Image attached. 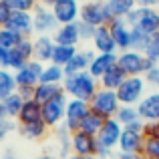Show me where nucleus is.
I'll return each instance as SVG.
<instances>
[{
	"mask_svg": "<svg viewBox=\"0 0 159 159\" xmlns=\"http://www.w3.org/2000/svg\"><path fill=\"white\" fill-rule=\"evenodd\" d=\"M99 87H101L99 81L89 73V70L66 75L65 81H62V91L66 93V97L81 99V101H87V103L93 99V95L99 91Z\"/></svg>",
	"mask_w": 159,
	"mask_h": 159,
	"instance_id": "obj_1",
	"label": "nucleus"
},
{
	"mask_svg": "<svg viewBox=\"0 0 159 159\" xmlns=\"http://www.w3.org/2000/svg\"><path fill=\"white\" fill-rule=\"evenodd\" d=\"M121 133H123V125H121L115 117L105 121V125L101 127V131H99V135H97V143H99L97 157L99 159H109L117 151Z\"/></svg>",
	"mask_w": 159,
	"mask_h": 159,
	"instance_id": "obj_2",
	"label": "nucleus"
},
{
	"mask_svg": "<svg viewBox=\"0 0 159 159\" xmlns=\"http://www.w3.org/2000/svg\"><path fill=\"white\" fill-rule=\"evenodd\" d=\"M127 24L131 28H137L143 34L151 36L153 32L159 30V8H145V6H135L127 16Z\"/></svg>",
	"mask_w": 159,
	"mask_h": 159,
	"instance_id": "obj_3",
	"label": "nucleus"
},
{
	"mask_svg": "<svg viewBox=\"0 0 159 159\" xmlns=\"http://www.w3.org/2000/svg\"><path fill=\"white\" fill-rule=\"evenodd\" d=\"M153 65H157V62L149 61L141 51L129 48V51H121L117 54V66H121V70L127 77H143V73L151 69Z\"/></svg>",
	"mask_w": 159,
	"mask_h": 159,
	"instance_id": "obj_4",
	"label": "nucleus"
},
{
	"mask_svg": "<svg viewBox=\"0 0 159 159\" xmlns=\"http://www.w3.org/2000/svg\"><path fill=\"white\" fill-rule=\"evenodd\" d=\"M89 107H91V111L99 113L103 119H113V117L117 115V111H119V107H121L119 97H117V91L99 87V91L89 101Z\"/></svg>",
	"mask_w": 159,
	"mask_h": 159,
	"instance_id": "obj_5",
	"label": "nucleus"
},
{
	"mask_svg": "<svg viewBox=\"0 0 159 159\" xmlns=\"http://www.w3.org/2000/svg\"><path fill=\"white\" fill-rule=\"evenodd\" d=\"M145 93H147V83H145L143 77H127L117 89L119 103L121 105H131V107L139 105V101L145 97Z\"/></svg>",
	"mask_w": 159,
	"mask_h": 159,
	"instance_id": "obj_6",
	"label": "nucleus"
},
{
	"mask_svg": "<svg viewBox=\"0 0 159 159\" xmlns=\"http://www.w3.org/2000/svg\"><path fill=\"white\" fill-rule=\"evenodd\" d=\"M66 93H61L57 97L48 99L47 103H43V121L48 125V129H57L65 123V111H66Z\"/></svg>",
	"mask_w": 159,
	"mask_h": 159,
	"instance_id": "obj_7",
	"label": "nucleus"
},
{
	"mask_svg": "<svg viewBox=\"0 0 159 159\" xmlns=\"http://www.w3.org/2000/svg\"><path fill=\"white\" fill-rule=\"evenodd\" d=\"M143 129H145V123H143V121H141V123H137V125H133V127H123V133H121V139H119V147H117V151L141 155V151H143V143H145Z\"/></svg>",
	"mask_w": 159,
	"mask_h": 159,
	"instance_id": "obj_8",
	"label": "nucleus"
},
{
	"mask_svg": "<svg viewBox=\"0 0 159 159\" xmlns=\"http://www.w3.org/2000/svg\"><path fill=\"white\" fill-rule=\"evenodd\" d=\"M81 20L91 26H103V24L111 22V16L107 12V4L101 0H89V2L81 4Z\"/></svg>",
	"mask_w": 159,
	"mask_h": 159,
	"instance_id": "obj_9",
	"label": "nucleus"
},
{
	"mask_svg": "<svg viewBox=\"0 0 159 159\" xmlns=\"http://www.w3.org/2000/svg\"><path fill=\"white\" fill-rule=\"evenodd\" d=\"M70 151H73V155H79V157H97V151H99L97 137L83 131L70 133Z\"/></svg>",
	"mask_w": 159,
	"mask_h": 159,
	"instance_id": "obj_10",
	"label": "nucleus"
},
{
	"mask_svg": "<svg viewBox=\"0 0 159 159\" xmlns=\"http://www.w3.org/2000/svg\"><path fill=\"white\" fill-rule=\"evenodd\" d=\"M91 111L89 103L87 101H81V99H70L66 101V111H65V127L69 129L70 133L79 131V127H81L83 119H85V115Z\"/></svg>",
	"mask_w": 159,
	"mask_h": 159,
	"instance_id": "obj_11",
	"label": "nucleus"
},
{
	"mask_svg": "<svg viewBox=\"0 0 159 159\" xmlns=\"http://www.w3.org/2000/svg\"><path fill=\"white\" fill-rule=\"evenodd\" d=\"M32 28H34V36L36 34H52L58 28V22L52 14V8L47 6H36L32 12Z\"/></svg>",
	"mask_w": 159,
	"mask_h": 159,
	"instance_id": "obj_12",
	"label": "nucleus"
},
{
	"mask_svg": "<svg viewBox=\"0 0 159 159\" xmlns=\"http://www.w3.org/2000/svg\"><path fill=\"white\" fill-rule=\"evenodd\" d=\"M52 14L58 26L61 24H75L81 20V4L75 0H58L52 6Z\"/></svg>",
	"mask_w": 159,
	"mask_h": 159,
	"instance_id": "obj_13",
	"label": "nucleus"
},
{
	"mask_svg": "<svg viewBox=\"0 0 159 159\" xmlns=\"http://www.w3.org/2000/svg\"><path fill=\"white\" fill-rule=\"evenodd\" d=\"M43 69L44 65L39 62L36 58L28 61L22 69H18L14 73V79H16V87H36L40 83V75H43Z\"/></svg>",
	"mask_w": 159,
	"mask_h": 159,
	"instance_id": "obj_14",
	"label": "nucleus"
},
{
	"mask_svg": "<svg viewBox=\"0 0 159 159\" xmlns=\"http://www.w3.org/2000/svg\"><path fill=\"white\" fill-rule=\"evenodd\" d=\"M137 113H139L143 123L159 121V91L157 89L145 93V97L141 99L139 105H137Z\"/></svg>",
	"mask_w": 159,
	"mask_h": 159,
	"instance_id": "obj_15",
	"label": "nucleus"
},
{
	"mask_svg": "<svg viewBox=\"0 0 159 159\" xmlns=\"http://www.w3.org/2000/svg\"><path fill=\"white\" fill-rule=\"evenodd\" d=\"M91 47H93L95 52H119L117 51L115 39L111 34V28L109 24H103V26H97L93 32V39H91Z\"/></svg>",
	"mask_w": 159,
	"mask_h": 159,
	"instance_id": "obj_16",
	"label": "nucleus"
},
{
	"mask_svg": "<svg viewBox=\"0 0 159 159\" xmlns=\"http://www.w3.org/2000/svg\"><path fill=\"white\" fill-rule=\"evenodd\" d=\"M95 52L93 47H79L77 54H75L73 58H70L69 62H66L62 69H65V75H75V73H83V70H89V65L91 61L95 58Z\"/></svg>",
	"mask_w": 159,
	"mask_h": 159,
	"instance_id": "obj_17",
	"label": "nucleus"
},
{
	"mask_svg": "<svg viewBox=\"0 0 159 159\" xmlns=\"http://www.w3.org/2000/svg\"><path fill=\"white\" fill-rule=\"evenodd\" d=\"M109 28H111V34L115 39L117 51H129L131 48V26L127 24L125 18H115L109 22Z\"/></svg>",
	"mask_w": 159,
	"mask_h": 159,
	"instance_id": "obj_18",
	"label": "nucleus"
},
{
	"mask_svg": "<svg viewBox=\"0 0 159 159\" xmlns=\"http://www.w3.org/2000/svg\"><path fill=\"white\" fill-rule=\"evenodd\" d=\"M54 40L51 34H36L32 36V51H34V58L43 65L51 62V57H52V51H54Z\"/></svg>",
	"mask_w": 159,
	"mask_h": 159,
	"instance_id": "obj_19",
	"label": "nucleus"
},
{
	"mask_svg": "<svg viewBox=\"0 0 159 159\" xmlns=\"http://www.w3.org/2000/svg\"><path fill=\"white\" fill-rule=\"evenodd\" d=\"M51 36H52L54 44H65V47H79L81 44V34H79L77 22L75 24H61Z\"/></svg>",
	"mask_w": 159,
	"mask_h": 159,
	"instance_id": "obj_20",
	"label": "nucleus"
},
{
	"mask_svg": "<svg viewBox=\"0 0 159 159\" xmlns=\"http://www.w3.org/2000/svg\"><path fill=\"white\" fill-rule=\"evenodd\" d=\"M117 54L119 52H97L89 65V73L99 81L109 69H113L117 65Z\"/></svg>",
	"mask_w": 159,
	"mask_h": 159,
	"instance_id": "obj_21",
	"label": "nucleus"
},
{
	"mask_svg": "<svg viewBox=\"0 0 159 159\" xmlns=\"http://www.w3.org/2000/svg\"><path fill=\"white\" fill-rule=\"evenodd\" d=\"M6 28L18 32L22 36H34L32 28V12H12L10 20L6 22Z\"/></svg>",
	"mask_w": 159,
	"mask_h": 159,
	"instance_id": "obj_22",
	"label": "nucleus"
},
{
	"mask_svg": "<svg viewBox=\"0 0 159 159\" xmlns=\"http://www.w3.org/2000/svg\"><path fill=\"white\" fill-rule=\"evenodd\" d=\"M52 139H54V157L57 159H66L69 155H73V151H70V131L65 125L52 129Z\"/></svg>",
	"mask_w": 159,
	"mask_h": 159,
	"instance_id": "obj_23",
	"label": "nucleus"
},
{
	"mask_svg": "<svg viewBox=\"0 0 159 159\" xmlns=\"http://www.w3.org/2000/svg\"><path fill=\"white\" fill-rule=\"evenodd\" d=\"M51 129L44 121H36V123H28V125H18V135L26 141H44L51 135Z\"/></svg>",
	"mask_w": 159,
	"mask_h": 159,
	"instance_id": "obj_24",
	"label": "nucleus"
},
{
	"mask_svg": "<svg viewBox=\"0 0 159 159\" xmlns=\"http://www.w3.org/2000/svg\"><path fill=\"white\" fill-rule=\"evenodd\" d=\"M36 121H43V105L36 99H28V101H24L22 109H20L18 117H16V123L28 125V123H36Z\"/></svg>",
	"mask_w": 159,
	"mask_h": 159,
	"instance_id": "obj_25",
	"label": "nucleus"
},
{
	"mask_svg": "<svg viewBox=\"0 0 159 159\" xmlns=\"http://www.w3.org/2000/svg\"><path fill=\"white\" fill-rule=\"evenodd\" d=\"M105 4H107V12L111 16V20H115V18H125L137 6V0H109Z\"/></svg>",
	"mask_w": 159,
	"mask_h": 159,
	"instance_id": "obj_26",
	"label": "nucleus"
},
{
	"mask_svg": "<svg viewBox=\"0 0 159 159\" xmlns=\"http://www.w3.org/2000/svg\"><path fill=\"white\" fill-rule=\"evenodd\" d=\"M127 79V75L121 70V66H113V69H109L105 75H103L101 79H99V85L105 87V89H111V91H117L121 87V83Z\"/></svg>",
	"mask_w": 159,
	"mask_h": 159,
	"instance_id": "obj_27",
	"label": "nucleus"
},
{
	"mask_svg": "<svg viewBox=\"0 0 159 159\" xmlns=\"http://www.w3.org/2000/svg\"><path fill=\"white\" fill-rule=\"evenodd\" d=\"M105 121H107V119H103L99 113L89 111V113L85 115V119H83V123H81V127H79V131L89 133V135H95V137H97L99 131H101V127L105 125Z\"/></svg>",
	"mask_w": 159,
	"mask_h": 159,
	"instance_id": "obj_28",
	"label": "nucleus"
},
{
	"mask_svg": "<svg viewBox=\"0 0 159 159\" xmlns=\"http://www.w3.org/2000/svg\"><path fill=\"white\" fill-rule=\"evenodd\" d=\"M61 93H65V91H62V85H54V83H39V85L34 87V99L40 105L47 103L48 99L61 95Z\"/></svg>",
	"mask_w": 159,
	"mask_h": 159,
	"instance_id": "obj_29",
	"label": "nucleus"
},
{
	"mask_svg": "<svg viewBox=\"0 0 159 159\" xmlns=\"http://www.w3.org/2000/svg\"><path fill=\"white\" fill-rule=\"evenodd\" d=\"M18 89L16 87V79H14V73L10 69H0V103L12 95L14 91Z\"/></svg>",
	"mask_w": 159,
	"mask_h": 159,
	"instance_id": "obj_30",
	"label": "nucleus"
},
{
	"mask_svg": "<svg viewBox=\"0 0 159 159\" xmlns=\"http://www.w3.org/2000/svg\"><path fill=\"white\" fill-rule=\"evenodd\" d=\"M65 69L54 62H47L43 69V75H40V83H54V85H62L65 81Z\"/></svg>",
	"mask_w": 159,
	"mask_h": 159,
	"instance_id": "obj_31",
	"label": "nucleus"
},
{
	"mask_svg": "<svg viewBox=\"0 0 159 159\" xmlns=\"http://www.w3.org/2000/svg\"><path fill=\"white\" fill-rule=\"evenodd\" d=\"M115 119L119 121L123 127H133V125L141 123V117L137 113V107H131V105H121L119 111H117Z\"/></svg>",
	"mask_w": 159,
	"mask_h": 159,
	"instance_id": "obj_32",
	"label": "nucleus"
},
{
	"mask_svg": "<svg viewBox=\"0 0 159 159\" xmlns=\"http://www.w3.org/2000/svg\"><path fill=\"white\" fill-rule=\"evenodd\" d=\"M22 105H24V99L18 95V91H14L12 95H8V97L2 101V107H4L6 117H8V119H14V121H16V117H18Z\"/></svg>",
	"mask_w": 159,
	"mask_h": 159,
	"instance_id": "obj_33",
	"label": "nucleus"
},
{
	"mask_svg": "<svg viewBox=\"0 0 159 159\" xmlns=\"http://www.w3.org/2000/svg\"><path fill=\"white\" fill-rule=\"evenodd\" d=\"M77 51H79V47H65V44H57L54 51H52L51 62H54V65H58V66H65L66 62L77 54Z\"/></svg>",
	"mask_w": 159,
	"mask_h": 159,
	"instance_id": "obj_34",
	"label": "nucleus"
},
{
	"mask_svg": "<svg viewBox=\"0 0 159 159\" xmlns=\"http://www.w3.org/2000/svg\"><path fill=\"white\" fill-rule=\"evenodd\" d=\"M141 52H143L149 61L159 62V30L153 32V34L147 39V43H145V47H143V51H141Z\"/></svg>",
	"mask_w": 159,
	"mask_h": 159,
	"instance_id": "obj_35",
	"label": "nucleus"
},
{
	"mask_svg": "<svg viewBox=\"0 0 159 159\" xmlns=\"http://www.w3.org/2000/svg\"><path fill=\"white\" fill-rule=\"evenodd\" d=\"M22 39H26V36L18 34V32L10 30V28H6V26H2V30H0V44H4L6 48H16L22 43Z\"/></svg>",
	"mask_w": 159,
	"mask_h": 159,
	"instance_id": "obj_36",
	"label": "nucleus"
},
{
	"mask_svg": "<svg viewBox=\"0 0 159 159\" xmlns=\"http://www.w3.org/2000/svg\"><path fill=\"white\" fill-rule=\"evenodd\" d=\"M141 157L143 159H159V139H155V137H145Z\"/></svg>",
	"mask_w": 159,
	"mask_h": 159,
	"instance_id": "obj_37",
	"label": "nucleus"
},
{
	"mask_svg": "<svg viewBox=\"0 0 159 159\" xmlns=\"http://www.w3.org/2000/svg\"><path fill=\"white\" fill-rule=\"evenodd\" d=\"M10 4L12 12H34L39 6V0H6Z\"/></svg>",
	"mask_w": 159,
	"mask_h": 159,
	"instance_id": "obj_38",
	"label": "nucleus"
},
{
	"mask_svg": "<svg viewBox=\"0 0 159 159\" xmlns=\"http://www.w3.org/2000/svg\"><path fill=\"white\" fill-rule=\"evenodd\" d=\"M16 54H20V57L24 58V61H32L34 58V51H32V36H26V39H22V43L18 44V47L14 48Z\"/></svg>",
	"mask_w": 159,
	"mask_h": 159,
	"instance_id": "obj_39",
	"label": "nucleus"
},
{
	"mask_svg": "<svg viewBox=\"0 0 159 159\" xmlns=\"http://www.w3.org/2000/svg\"><path fill=\"white\" fill-rule=\"evenodd\" d=\"M143 79H145V83H147V87L157 89V87H159V62H157V65H153L151 69L145 70V73H143Z\"/></svg>",
	"mask_w": 159,
	"mask_h": 159,
	"instance_id": "obj_40",
	"label": "nucleus"
},
{
	"mask_svg": "<svg viewBox=\"0 0 159 159\" xmlns=\"http://www.w3.org/2000/svg\"><path fill=\"white\" fill-rule=\"evenodd\" d=\"M149 36L143 34L141 30H137V28H131V48L133 51H143L145 43H147Z\"/></svg>",
	"mask_w": 159,
	"mask_h": 159,
	"instance_id": "obj_41",
	"label": "nucleus"
},
{
	"mask_svg": "<svg viewBox=\"0 0 159 159\" xmlns=\"http://www.w3.org/2000/svg\"><path fill=\"white\" fill-rule=\"evenodd\" d=\"M18 127V123H16L14 119H8V117H4V119H0V143H2L4 139H6L8 135H10L14 129Z\"/></svg>",
	"mask_w": 159,
	"mask_h": 159,
	"instance_id": "obj_42",
	"label": "nucleus"
},
{
	"mask_svg": "<svg viewBox=\"0 0 159 159\" xmlns=\"http://www.w3.org/2000/svg\"><path fill=\"white\" fill-rule=\"evenodd\" d=\"M77 26H79V34H81V43H91V39H93V32H95V26L83 22V20H79Z\"/></svg>",
	"mask_w": 159,
	"mask_h": 159,
	"instance_id": "obj_43",
	"label": "nucleus"
},
{
	"mask_svg": "<svg viewBox=\"0 0 159 159\" xmlns=\"http://www.w3.org/2000/svg\"><path fill=\"white\" fill-rule=\"evenodd\" d=\"M12 16V8L6 0H0V26H6V22Z\"/></svg>",
	"mask_w": 159,
	"mask_h": 159,
	"instance_id": "obj_44",
	"label": "nucleus"
},
{
	"mask_svg": "<svg viewBox=\"0 0 159 159\" xmlns=\"http://www.w3.org/2000/svg\"><path fill=\"white\" fill-rule=\"evenodd\" d=\"M10 52L12 48H6L0 44V69H10Z\"/></svg>",
	"mask_w": 159,
	"mask_h": 159,
	"instance_id": "obj_45",
	"label": "nucleus"
},
{
	"mask_svg": "<svg viewBox=\"0 0 159 159\" xmlns=\"http://www.w3.org/2000/svg\"><path fill=\"white\" fill-rule=\"evenodd\" d=\"M143 135H145V137H155V139H159V121H153V123H145Z\"/></svg>",
	"mask_w": 159,
	"mask_h": 159,
	"instance_id": "obj_46",
	"label": "nucleus"
},
{
	"mask_svg": "<svg viewBox=\"0 0 159 159\" xmlns=\"http://www.w3.org/2000/svg\"><path fill=\"white\" fill-rule=\"evenodd\" d=\"M18 95L24 99V101H28V99H34V87H18Z\"/></svg>",
	"mask_w": 159,
	"mask_h": 159,
	"instance_id": "obj_47",
	"label": "nucleus"
},
{
	"mask_svg": "<svg viewBox=\"0 0 159 159\" xmlns=\"http://www.w3.org/2000/svg\"><path fill=\"white\" fill-rule=\"evenodd\" d=\"M109 159H143L141 155H135V153H123V151H115Z\"/></svg>",
	"mask_w": 159,
	"mask_h": 159,
	"instance_id": "obj_48",
	"label": "nucleus"
},
{
	"mask_svg": "<svg viewBox=\"0 0 159 159\" xmlns=\"http://www.w3.org/2000/svg\"><path fill=\"white\" fill-rule=\"evenodd\" d=\"M137 6H145V8H159V0H137Z\"/></svg>",
	"mask_w": 159,
	"mask_h": 159,
	"instance_id": "obj_49",
	"label": "nucleus"
},
{
	"mask_svg": "<svg viewBox=\"0 0 159 159\" xmlns=\"http://www.w3.org/2000/svg\"><path fill=\"white\" fill-rule=\"evenodd\" d=\"M2 159H20V157L16 155L12 149H6V151H4V155H2Z\"/></svg>",
	"mask_w": 159,
	"mask_h": 159,
	"instance_id": "obj_50",
	"label": "nucleus"
},
{
	"mask_svg": "<svg viewBox=\"0 0 159 159\" xmlns=\"http://www.w3.org/2000/svg\"><path fill=\"white\" fill-rule=\"evenodd\" d=\"M57 2H58V0H39V4H40V6H47V8H52Z\"/></svg>",
	"mask_w": 159,
	"mask_h": 159,
	"instance_id": "obj_51",
	"label": "nucleus"
},
{
	"mask_svg": "<svg viewBox=\"0 0 159 159\" xmlns=\"http://www.w3.org/2000/svg\"><path fill=\"white\" fill-rule=\"evenodd\" d=\"M34 159H57V157L51 155V153H43V155H39V157H34Z\"/></svg>",
	"mask_w": 159,
	"mask_h": 159,
	"instance_id": "obj_52",
	"label": "nucleus"
},
{
	"mask_svg": "<svg viewBox=\"0 0 159 159\" xmlns=\"http://www.w3.org/2000/svg\"><path fill=\"white\" fill-rule=\"evenodd\" d=\"M66 159H99V157H79V155H69Z\"/></svg>",
	"mask_w": 159,
	"mask_h": 159,
	"instance_id": "obj_53",
	"label": "nucleus"
},
{
	"mask_svg": "<svg viewBox=\"0 0 159 159\" xmlns=\"http://www.w3.org/2000/svg\"><path fill=\"white\" fill-rule=\"evenodd\" d=\"M75 2H79V4H85V2H89V0H75Z\"/></svg>",
	"mask_w": 159,
	"mask_h": 159,
	"instance_id": "obj_54",
	"label": "nucleus"
},
{
	"mask_svg": "<svg viewBox=\"0 0 159 159\" xmlns=\"http://www.w3.org/2000/svg\"><path fill=\"white\" fill-rule=\"evenodd\" d=\"M101 2H109V0H101Z\"/></svg>",
	"mask_w": 159,
	"mask_h": 159,
	"instance_id": "obj_55",
	"label": "nucleus"
},
{
	"mask_svg": "<svg viewBox=\"0 0 159 159\" xmlns=\"http://www.w3.org/2000/svg\"><path fill=\"white\" fill-rule=\"evenodd\" d=\"M0 30H2V26H0Z\"/></svg>",
	"mask_w": 159,
	"mask_h": 159,
	"instance_id": "obj_56",
	"label": "nucleus"
},
{
	"mask_svg": "<svg viewBox=\"0 0 159 159\" xmlns=\"http://www.w3.org/2000/svg\"><path fill=\"white\" fill-rule=\"evenodd\" d=\"M157 91H159V87H157Z\"/></svg>",
	"mask_w": 159,
	"mask_h": 159,
	"instance_id": "obj_57",
	"label": "nucleus"
}]
</instances>
